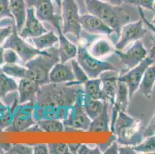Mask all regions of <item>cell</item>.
I'll return each instance as SVG.
<instances>
[{"label":"cell","mask_w":155,"mask_h":154,"mask_svg":"<svg viewBox=\"0 0 155 154\" xmlns=\"http://www.w3.org/2000/svg\"><path fill=\"white\" fill-rule=\"evenodd\" d=\"M120 154H136L133 146L129 145H121L119 147Z\"/></svg>","instance_id":"44"},{"label":"cell","mask_w":155,"mask_h":154,"mask_svg":"<svg viewBox=\"0 0 155 154\" xmlns=\"http://www.w3.org/2000/svg\"><path fill=\"white\" fill-rule=\"evenodd\" d=\"M9 6L15 22V29L19 32L25 25L27 15L26 0H9Z\"/></svg>","instance_id":"20"},{"label":"cell","mask_w":155,"mask_h":154,"mask_svg":"<svg viewBox=\"0 0 155 154\" xmlns=\"http://www.w3.org/2000/svg\"><path fill=\"white\" fill-rule=\"evenodd\" d=\"M154 62L155 58L150 54V56L145 58L143 61L139 63L137 66L130 69L125 74L119 76V81L124 82L127 86L130 97H133L134 94L137 91L138 87L140 86L145 70H147V68L153 64Z\"/></svg>","instance_id":"11"},{"label":"cell","mask_w":155,"mask_h":154,"mask_svg":"<svg viewBox=\"0 0 155 154\" xmlns=\"http://www.w3.org/2000/svg\"><path fill=\"white\" fill-rule=\"evenodd\" d=\"M142 122L120 111L117 117L112 132L120 145L136 146L143 139Z\"/></svg>","instance_id":"4"},{"label":"cell","mask_w":155,"mask_h":154,"mask_svg":"<svg viewBox=\"0 0 155 154\" xmlns=\"http://www.w3.org/2000/svg\"><path fill=\"white\" fill-rule=\"evenodd\" d=\"M15 26L7 25V26H0V46L3 45L7 38L15 30Z\"/></svg>","instance_id":"39"},{"label":"cell","mask_w":155,"mask_h":154,"mask_svg":"<svg viewBox=\"0 0 155 154\" xmlns=\"http://www.w3.org/2000/svg\"><path fill=\"white\" fill-rule=\"evenodd\" d=\"M115 53L119 57L120 63L130 70L137 66L148 56V52L140 40L133 42L125 52L116 50Z\"/></svg>","instance_id":"12"},{"label":"cell","mask_w":155,"mask_h":154,"mask_svg":"<svg viewBox=\"0 0 155 154\" xmlns=\"http://www.w3.org/2000/svg\"><path fill=\"white\" fill-rule=\"evenodd\" d=\"M120 144L117 141H114L108 146L105 151L104 152V154H118L119 153Z\"/></svg>","instance_id":"43"},{"label":"cell","mask_w":155,"mask_h":154,"mask_svg":"<svg viewBox=\"0 0 155 154\" xmlns=\"http://www.w3.org/2000/svg\"><path fill=\"white\" fill-rule=\"evenodd\" d=\"M30 43L39 50H46L55 47L59 44V36H57L53 30L48 31L37 37L29 38Z\"/></svg>","instance_id":"22"},{"label":"cell","mask_w":155,"mask_h":154,"mask_svg":"<svg viewBox=\"0 0 155 154\" xmlns=\"http://www.w3.org/2000/svg\"><path fill=\"white\" fill-rule=\"evenodd\" d=\"M60 62L58 47L46 49L43 54L38 55L26 62L24 66L27 69V76L40 86L50 83V73L52 68Z\"/></svg>","instance_id":"3"},{"label":"cell","mask_w":155,"mask_h":154,"mask_svg":"<svg viewBox=\"0 0 155 154\" xmlns=\"http://www.w3.org/2000/svg\"><path fill=\"white\" fill-rule=\"evenodd\" d=\"M79 85L70 83L56 84L48 83L41 86L38 92L35 103L38 105H52L56 106H71L75 103Z\"/></svg>","instance_id":"2"},{"label":"cell","mask_w":155,"mask_h":154,"mask_svg":"<svg viewBox=\"0 0 155 154\" xmlns=\"http://www.w3.org/2000/svg\"><path fill=\"white\" fill-rule=\"evenodd\" d=\"M84 90L93 100H99L104 101L102 91V81L100 77L89 79L84 83Z\"/></svg>","instance_id":"26"},{"label":"cell","mask_w":155,"mask_h":154,"mask_svg":"<svg viewBox=\"0 0 155 154\" xmlns=\"http://www.w3.org/2000/svg\"><path fill=\"white\" fill-rule=\"evenodd\" d=\"M130 93L127 84L124 82H118L117 90L115 103L112 106V112L119 113V112L123 111L126 112L127 110L130 103Z\"/></svg>","instance_id":"23"},{"label":"cell","mask_w":155,"mask_h":154,"mask_svg":"<svg viewBox=\"0 0 155 154\" xmlns=\"http://www.w3.org/2000/svg\"><path fill=\"white\" fill-rule=\"evenodd\" d=\"M102 151L98 145H96L94 148H91L86 144H82L78 151V154H101Z\"/></svg>","instance_id":"40"},{"label":"cell","mask_w":155,"mask_h":154,"mask_svg":"<svg viewBox=\"0 0 155 154\" xmlns=\"http://www.w3.org/2000/svg\"><path fill=\"white\" fill-rule=\"evenodd\" d=\"M137 9H138V12H139V13H140V19L143 20V23L146 25L147 27L148 28V29H150V30L151 31L153 34H154V36H155V26L151 23V22H149V21L147 20V19L146 17H145L144 13H143V8H140V7H138ZM150 55H152V56L155 58V37H154V40H153V46H152L151 50H150Z\"/></svg>","instance_id":"38"},{"label":"cell","mask_w":155,"mask_h":154,"mask_svg":"<svg viewBox=\"0 0 155 154\" xmlns=\"http://www.w3.org/2000/svg\"><path fill=\"white\" fill-rule=\"evenodd\" d=\"M49 153L50 154H69L68 144L59 143H48Z\"/></svg>","instance_id":"35"},{"label":"cell","mask_w":155,"mask_h":154,"mask_svg":"<svg viewBox=\"0 0 155 154\" xmlns=\"http://www.w3.org/2000/svg\"><path fill=\"white\" fill-rule=\"evenodd\" d=\"M34 102L19 104L13 113L12 122L5 131L21 132L28 129L36 123L33 117Z\"/></svg>","instance_id":"8"},{"label":"cell","mask_w":155,"mask_h":154,"mask_svg":"<svg viewBox=\"0 0 155 154\" xmlns=\"http://www.w3.org/2000/svg\"><path fill=\"white\" fill-rule=\"evenodd\" d=\"M36 126L39 131L43 132H62L65 130V126L63 121L56 119L51 120H42L36 122Z\"/></svg>","instance_id":"28"},{"label":"cell","mask_w":155,"mask_h":154,"mask_svg":"<svg viewBox=\"0 0 155 154\" xmlns=\"http://www.w3.org/2000/svg\"><path fill=\"white\" fill-rule=\"evenodd\" d=\"M4 49L3 46H0V67L2 66L3 64H5V62H4Z\"/></svg>","instance_id":"48"},{"label":"cell","mask_w":155,"mask_h":154,"mask_svg":"<svg viewBox=\"0 0 155 154\" xmlns=\"http://www.w3.org/2000/svg\"><path fill=\"white\" fill-rule=\"evenodd\" d=\"M119 76L117 71L114 70L105 71L101 73L99 76L102 81V91L104 101L108 103L111 106H113L115 103Z\"/></svg>","instance_id":"16"},{"label":"cell","mask_w":155,"mask_h":154,"mask_svg":"<svg viewBox=\"0 0 155 154\" xmlns=\"http://www.w3.org/2000/svg\"><path fill=\"white\" fill-rule=\"evenodd\" d=\"M59 46L58 53L60 62L65 63H68L72 59L77 58L78 53V46L70 41V39L60 30L58 32Z\"/></svg>","instance_id":"19"},{"label":"cell","mask_w":155,"mask_h":154,"mask_svg":"<svg viewBox=\"0 0 155 154\" xmlns=\"http://www.w3.org/2000/svg\"><path fill=\"white\" fill-rule=\"evenodd\" d=\"M62 31L67 36L80 39L82 27L76 0H62Z\"/></svg>","instance_id":"6"},{"label":"cell","mask_w":155,"mask_h":154,"mask_svg":"<svg viewBox=\"0 0 155 154\" xmlns=\"http://www.w3.org/2000/svg\"><path fill=\"white\" fill-rule=\"evenodd\" d=\"M153 11L155 12V1H154V4H153Z\"/></svg>","instance_id":"52"},{"label":"cell","mask_w":155,"mask_h":154,"mask_svg":"<svg viewBox=\"0 0 155 154\" xmlns=\"http://www.w3.org/2000/svg\"><path fill=\"white\" fill-rule=\"evenodd\" d=\"M48 32L44 27L42 21L36 16L35 8L33 7H27V15L23 28L19 32V35L24 39L34 38Z\"/></svg>","instance_id":"15"},{"label":"cell","mask_w":155,"mask_h":154,"mask_svg":"<svg viewBox=\"0 0 155 154\" xmlns=\"http://www.w3.org/2000/svg\"><path fill=\"white\" fill-rule=\"evenodd\" d=\"M88 49L91 54L97 59L109 56L116 51L115 45L113 44L112 42L109 39L104 38L97 39V40L94 41Z\"/></svg>","instance_id":"21"},{"label":"cell","mask_w":155,"mask_h":154,"mask_svg":"<svg viewBox=\"0 0 155 154\" xmlns=\"http://www.w3.org/2000/svg\"><path fill=\"white\" fill-rule=\"evenodd\" d=\"M55 2H56V5H57V6H58L60 8H61L62 0H55Z\"/></svg>","instance_id":"50"},{"label":"cell","mask_w":155,"mask_h":154,"mask_svg":"<svg viewBox=\"0 0 155 154\" xmlns=\"http://www.w3.org/2000/svg\"><path fill=\"white\" fill-rule=\"evenodd\" d=\"M5 149H4V145L3 143L0 144V154L5 153Z\"/></svg>","instance_id":"49"},{"label":"cell","mask_w":155,"mask_h":154,"mask_svg":"<svg viewBox=\"0 0 155 154\" xmlns=\"http://www.w3.org/2000/svg\"><path fill=\"white\" fill-rule=\"evenodd\" d=\"M101 1L110 4L112 5H115V6H121L125 3L126 0H101Z\"/></svg>","instance_id":"47"},{"label":"cell","mask_w":155,"mask_h":154,"mask_svg":"<svg viewBox=\"0 0 155 154\" xmlns=\"http://www.w3.org/2000/svg\"><path fill=\"white\" fill-rule=\"evenodd\" d=\"M81 145H82L81 143H69L68 147H69L70 153H72V154L78 153V151L79 149H80Z\"/></svg>","instance_id":"45"},{"label":"cell","mask_w":155,"mask_h":154,"mask_svg":"<svg viewBox=\"0 0 155 154\" xmlns=\"http://www.w3.org/2000/svg\"><path fill=\"white\" fill-rule=\"evenodd\" d=\"M155 84V63H153L147 68L143 73L140 84L138 87V93L147 99L151 98L153 87Z\"/></svg>","instance_id":"24"},{"label":"cell","mask_w":155,"mask_h":154,"mask_svg":"<svg viewBox=\"0 0 155 154\" xmlns=\"http://www.w3.org/2000/svg\"><path fill=\"white\" fill-rule=\"evenodd\" d=\"M76 59L90 79L97 78L101 73L108 70L117 71V69L111 63L102 61L93 56L89 52L87 45L82 43L78 46V53Z\"/></svg>","instance_id":"5"},{"label":"cell","mask_w":155,"mask_h":154,"mask_svg":"<svg viewBox=\"0 0 155 154\" xmlns=\"http://www.w3.org/2000/svg\"><path fill=\"white\" fill-rule=\"evenodd\" d=\"M151 23L153 24V25H154V26H155V15H154V16H153V19H152V22H151Z\"/></svg>","instance_id":"51"},{"label":"cell","mask_w":155,"mask_h":154,"mask_svg":"<svg viewBox=\"0 0 155 154\" xmlns=\"http://www.w3.org/2000/svg\"><path fill=\"white\" fill-rule=\"evenodd\" d=\"M0 69L3 73L8 76L13 77L14 79L26 78L27 76V69L24 65L22 64H8L5 63Z\"/></svg>","instance_id":"29"},{"label":"cell","mask_w":155,"mask_h":154,"mask_svg":"<svg viewBox=\"0 0 155 154\" xmlns=\"http://www.w3.org/2000/svg\"><path fill=\"white\" fill-rule=\"evenodd\" d=\"M91 121V118L86 113L84 107L74 103L70 106L68 116L63 123L65 126V130L80 129L88 131Z\"/></svg>","instance_id":"13"},{"label":"cell","mask_w":155,"mask_h":154,"mask_svg":"<svg viewBox=\"0 0 155 154\" xmlns=\"http://www.w3.org/2000/svg\"><path fill=\"white\" fill-rule=\"evenodd\" d=\"M6 153L9 154H32L33 149L32 146L29 144H11Z\"/></svg>","instance_id":"33"},{"label":"cell","mask_w":155,"mask_h":154,"mask_svg":"<svg viewBox=\"0 0 155 154\" xmlns=\"http://www.w3.org/2000/svg\"><path fill=\"white\" fill-rule=\"evenodd\" d=\"M109 103L106 102L104 108L100 116L91 121V126L89 128L90 132H106L110 129V120L108 106Z\"/></svg>","instance_id":"25"},{"label":"cell","mask_w":155,"mask_h":154,"mask_svg":"<svg viewBox=\"0 0 155 154\" xmlns=\"http://www.w3.org/2000/svg\"><path fill=\"white\" fill-rule=\"evenodd\" d=\"M5 18H12L9 6V0H0V21Z\"/></svg>","instance_id":"37"},{"label":"cell","mask_w":155,"mask_h":154,"mask_svg":"<svg viewBox=\"0 0 155 154\" xmlns=\"http://www.w3.org/2000/svg\"><path fill=\"white\" fill-rule=\"evenodd\" d=\"M88 13L99 17L110 26L118 40L122 27L132 22L130 14L121 6H115L101 0H84Z\"/></svg>","instance_id":"1"},{"label":"cell","mask_w":155,"mask_h":154,"mask_svg":"<svg viewBox=\"0 0 155 154\" xmlns=\"http://www.w3.org/2000/svg\"><path fill=\"white\" fill-rule=\"evenodd\" d=\"M33 153L34 154H48L49 153V148L48 144L37 143L32 146Z\"/></svg>","instance_id":"42"},{"label":"cell","mask_w":155,"mask_h":154,"mask_svg":"<svg viewBox=\"0 0 155 154\" xmlns=\"http://www.w3.org/2000/svg\"><path fill=\"white\" fill-rule=\"evenodd\" d=\"M18 83L13 77L8 76L0 69V98L3 99L9 93L17 91Z\"/></svg>","instance_id":"27"},{"label":"cell","mask_w":155,"mask_h":154,"mask_svg":"<svg viewBox=\"0 0 155 154\" xmlns=\"http://www.w3.org/2000/svg\"><path fill=\"white\" fill-rule=\"evenodd\" d=\"M154 1L155 0H126L125 3L137 8L140 7V8L153 11Z\"/></svg>","instance_id":"36"},{"label":"cell","mask_w":155,"mask_h":154,"mask_svg":"<svg viewBox=\"0 0 155 154\" xmlns=\"http://www.w3.org/2000/svg\"><path fill=\"white\" fill-rule=\"evenodd\" d=\"M147 31V29L144 27V23L141 19L125 24L122 27L119 39L115 44L116 50L123 51L129 45L140 40L145 36Z\"/></svg>","instance_id":"10"},{"label":"cell","mask_w":155,"mask_h":154,"mask_svg":"<svg viewBox=\"0 0 155 154\" xmlns=\"http://www.w3.org/2000/svg\"><path fill=\"white\" fill-rule=\"evenodd\" d=\"M73 81H75V76L73 75L70 62L65 63L59 62L52 68L50 73V83L61 84Z\"/></svg>","instance_id":"18"},{"label":"cell","mask_w":155,"mask_h":154,"mask_svg":"<svg viewBox=\"0 0 155 154\" xmlns=\"http://www.w3.org/2000/svg\"><path fill=\"white\" fill-rule=\"evenodd\" d=\"M80 24L83 30L93 35L111 36L114 33V29L110 26L99 17L91 13H87L80 16Z\"/></svg>","instance_id":"14"},{"label":"cell","mask_w":155,"mask_h":154,"mask_svg":"<svg viewBox=\"0 0 155 154\" xmlns=\"http://www.w3.org/2000/svg\"><path fill=\"white\" fill-rule=\"evenodd\" d=\"M4 62L8 64H22V60L19 55L12 49H5L4 51Z\"/></svg>","instance_id":"34"},{"label":"cell","mask_w":155,"mask_h":154,"mask_svg":"<svg viewBox=\"0 0 155 154\" xmlns=\"http://www.w3.org/2000/svg\"><path fill=\"white\" fill-rule=\"evenodd\" d=\"M155 135V113L150 119V123L147 125V126L143 130V139L150 136Z\"/></svg>","instance_id":"41"},{"label":"cell","mask_w":155,"mask_h":154,"mask_svg":"<svg viewBox=\"0 0 155 154\" xmlns=\"http://www.w3.org/2000/svg\"><path fill=\"white\" fill-rule=\"evenodd\" d=\"M70 63L71 65L73 75L75 76V80L78 82L80 85L84 84L85 82H87L90 79L87 73H86V72L82 68V66L79 64L77 59H72L70 61Z\"/></svg>","instance_id":"32"},{"label":"cell","mask_w":155,"mask_h":154,"mask_svg":"<svg viewBox=\"0 0 155 154\" xmlns=\"http://www.w3.org/2000/svg\"><path fill=\"white\" fill-rule=\"evenodd\" d=\"M133 148L136 153H155V135L144 138Z\"/></svg>","instance_id":"31"},{"label":"cell","mask_w":155,"mask_h":154,"mask_svg":"<svg viewBox=\"0 0 155 154\" xmlns=\"http://www.w3.org/2000/svg\"><path fill=\"white\" fill-rule=\"evenodd\" d=\"M40 85L29 78L20 79L18 83V93H19V104L29 102L36 103L38 92Z\"/></svg>","instance_id":"17"},{"label":"cell","mask_w":155,"mask_h":154,"mask_svg":"<svg viewBox=\"0 0 155 154\" xmlns=\"http://www.w3.org/2000/svg\"><path fill=\"white\" fill-rule=\"evenodd\" d=\"M10 109V107H9V106H7L6 104L2 101V99L0 98V117H2V116L5 115Z\"/></svg>","instance_id":"46"},{"label":"cell","mask_w":155,"mask_h":154,"mask_svg":"<svg viewBox=\"0 0 155 154\" xmlns=\"http://www.w3.org/2000/svg\"><path fill=\"white\" fill-rule=\"evenodd\" d=\"M105 101L91 99L84 107L86 113L87 114L91 120L97 118L102 113L105 106Z\"/></svg>","instance_id":"30"},{"label":"cell","mask_w":155,"mask_h":154,"mask_svg":"<svg viewBox=\"0 0 155 154\" xmlns=\"http://www.w3.org/2000/svg\"><path fill=\"white\" fill-rule=\"evenodd\" d=\"M26 3L35 8L39 20L51 23L57 32L62 30V16L56 13L53 0H26Z\"/></svg>","instance_id":"9"},{"label":"cell","mask_w":155,"mask_h":154,"mask_svg":"<svg viewBox=\"0 0 155 154\" xmlns=\"http://www.w3.org/2000/svg\"><path fill=\"white\" fill-rule=\"evenodd\" d=\"M4 49H12L19 55L23 65L30 59H33L38 55L43 54L46 50H39L31 43L26 42L19 35L17 30L13 31L12 34L3 43Z\"/></svg>","instance_id":"7"}]
</instances>
